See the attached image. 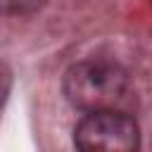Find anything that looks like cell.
Segmentation results:
<instances>
[{
	"label": "cell",
	"instance_id": "6da1fadb",
	"mask_svg": "<svg viewBox=\"0 0 152 152\" xmlns=\"http://www.w3.org/2000/svg\"><path fill=\"white\" fill-rule=\"evenodd\" d=\"M66 100L83 112L119 109L128 102L131 78L128 71L112 59H81L64 74Z\"/></svg>",
	"mask_w": 152,
	"mask_h": 152
},
{
	"label": "cell",
	"instance_id": "3957f363",
	"mask_svg": "<svg viewBox=\"0 0 152 152\" xmlns=\"http://www.w3.org/2000/svg\"><path fill=\"white\" fill-rule=\"evenodd\" d=\"M48 0H0V17H24L38 12Z\"/></svg>",
	"mask_w": 152,
	"mask_h": 152
},
{
	"label": "cell",
	"instance_id": "7a4b0ae2",
	"mask_svg": "<svg viewBox=\"0 0 152 152\" xmlns=\"http://www.w3.org/2000/svg\"><path fill=\"white\" fill-rule=\"evenodd\" d=\"M74 145L83 152H131L140 145V131L121 109L88 112L74 131Z\"/></svg>",
	"mask_w": 152,
	"mask_h": 152
},
{
	"label": "cell",
	"instance_id": "277c9868",
	"mask_svg": "<svg viewBox=\"0 0 152 152\" xmlns=\"http://www.w3.org/2000/svg\"><path fill=\"white\" fill-rule=\"evenodd\" d=\"M10 88H12V74H10V69L0 62V109H2L5 100H7V95H10Z\"/></svg>",
	"mask_w": 152,
	"mask_h": 152
}]
</instances>
